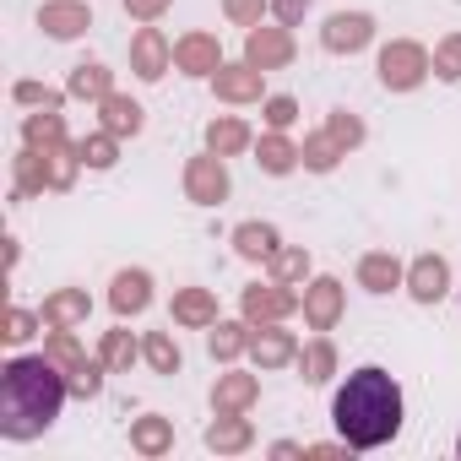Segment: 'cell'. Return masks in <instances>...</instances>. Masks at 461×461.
Instances as JSON below:
<instances>
[{
    "instance_id": "74e56055",
    "label": "cell",
    "mask_w": 461,
    "mask_h": 461,
    "mask_svg": "<svg viewBox=\"0 0 461 461\" xmlns=\"http://www.w3.org/2000/svg\"><path fill=\"white\" fill-rule=\"evenodd\" d=\"M222 12L234 28H261V17L272 12V0H222Z\"/></svg>"
},
{
    "instance_id": "b9f144b4",
    "label": "cell",
    "mask_w": 461,
    "mask_h": 461,
    "mask_svg": "<svg viewBox=\"0 0 461 461\" xmlns=\"http://www.w3.org/2000/svg\"><path fill=\"white\" fill-rule=\"evenodd\" d=\"M125 12H131L136 23H158V17L168 12V0H125Z\"/></svg>"
},
{
    "instance_id": "ffe728a7",
    "label": "cell",
    "mask_w": 461,
    "mask_h": 461,
    "mask_svg": "<svg viewBox=\"0 0 461 461\" xmlns=\"http://www.w3.org/2000/svg\"><path fill=\"white\" fill-rule=\"evenodd\" d=\"M131 450H136V456H168V450H174V423L158 418V412L136 418V423H131Z\"/></svg>"
},
{
    "instance_id": "bcb514c9",
    "label": "cell",
    "mask_w": 461,
    "mask_h": 461,
    "mask_svg": "<svg viewBox=\"0 0 461 461\" xmlns=\"http://www.w3.org/2000/svg\"><path fill=\"white\" fill-rule=\"evenodd\" d=\"M456 456H461V439H456Z\"/></svg>"
},
{
    "instance_id": "8992f818",
    "label": "cell",
    "mask_w": 461,
    "mask_h": 461,
    "mask_svg": "<svg viewBox=\"0 0 461 461\" xmlns=\"http://www.w3.org/2000/svg\"><path fill=\"white\" fill-rule=\"evenodd\" d=\"M240 310H245V321L250 326H267V321H288L294 310H299V294L288 288V283H256V288H245V299H240Z\"/></svg>"
},
{
    "instance_id": "7a4b0ae2",
    "label": "cell",
    "mask_w": 461,
    "mask_h": 461,
    "mask_svg": "<svg viewBox=\"0 0 461 461\" xmlns=\"http://www.w3.org/2000/svg\"><path fill=\"white\" fill-rule=\"evenodd\" d=\"M331 418L353 450H375V445L396 439V429H402V385L375 364L353 369L348 385L331 396Z\"/></svg>"
},
{
    "instance_id": "ac0fdd59",
    "label": "cell",
    "mask_w": 461,
    "mask_h": 461,
    "mask_svg": "<svg viewBox=\"0 0 461 461\" xmlns=\"http://www.w3.org/2000/svg\"><path fill=\"white\" fill-rule=\"evenodd\" d=\"M358 283H364L369 294H391V288H402V283H407V272H402V261H396V256L369 250V256L358 261Z\"/></svg>"
},
{
    "instance_id": "e0dca14e",
    "label": "cell",
    "mask_w": 461,
    "mask_h": 461,
    "mask_svg": "<svg viewBox=\"0 0 461 461\" xmlns=\"http://www.w3.org/2000/svg\"><path fill=\"white\" fill-rule=\"evenodd\" d=\"M206 445H212L217 456H240V450L256 445V429H250L245 412H217V423L206 429Z\"/></svg>"
},
{
    "instance_id": "603a6c76",
    "label": "cell",
    "mask_w": 461,
    "mask_h": 461,
    "mask_svg": "<svg viewBox=\"0 0 461 461\" xmlns=\"http://www.w3.org/2000/svg\"><path fill=\"white\" fill-rule=\"evenodd\" d=\"M206 147H212L217 158H240V152L250 147V125H245V120H234V114H222V120H212V125H206Z\"/></svg>"
},
{
    "instance_id": "8fae6325",
    "label": "cell",
    "mask_w": 461,
    "mask_h": 461,
    "mask_svg": "<svg viewBox=\"0 0 461 461\" xmlns=\"http://www.w3.org/2000/svg\"><path fill=\"white\" fill-rule=\"evenodd\" d=\"M407 294H412L418 304H439V299L450 294V267H445V256H418V261L407 267Z\"/></svg>"
},
{
    "instance_id": "4dcf8cb0",
    "label": "cell",
    "mask_w": 461,
    "mask_h": 461,
    "mask_svg": "<svg viewBox=\"0 0 461 461\" xmlns=\"http://www.w3.org/2000/svg\"><path fill=\"white\" fill-rule=\"evenodd\" d=\"M299 364H304V380H310V385H326V380L337 375V348H331L326 337H315V342L299 353Z\"/></svg>"
},
{
    "instance_id": "4fadbf2b",
    "label": "cell",
    "mask_w": 461,
    "mask_h": 461,
    "mask_svg": "<svg viewBox=\"0 0 461 461\" xmlns=\"http://www.w3.org/2000/svg\"><path fill=\"white\" fill-rule=\"evenodd\" d=\"M87 315H93V299H87L82 288H55V294L44 299V326H50V331H77Z\"/></svg>"
},
{
    "instance_id": "cb8c5ba5",
    "label": "cell",
    "mask_w": 461,
    "mask_h": 461,
    "mask_svg": "<svg viewBox=\"0 0 461 461\" xmlns=\"http://www.w3.org/2000/svg\"><path fill=\"white\" fill-rule=\"evenodd\" d=\"M98 120H104V131H114V136H136V131H141V104L125 98V93H109V98L98 104Z\"/></svg>"
},
{
    "instance_id": "d4e9b609",
    "label": "cell",
    "mask_w": 461,
    "mask_h": 461,
    "mask_svg": "<svg viewBox=\"0 0 461 461\" xmlns=\"http://www.w3.org/2000/svg\"><path fill=\"white\" fill-rule=\"evenodd\" d=\"M174 321L179 326H217V299L206 288H179L174 294Z\"/></svg>"
},
{
    "instance_id": "4316f807",
    "label": "cell",
    "mask_w": 461,
    "mask_h": 461,
    "mask_svg": "<svg viewBox=\"0 0 461 461\" xmlns=\"http://www.w3.org/2000/svg\"><path fill=\"white\" fill-rule=\"evenodd\" d=\"M256 163H261L267 174H294L304 158H299V147H294L283 131H272V136H261V147H256Z\"/></svg>"
},
{
    "instance_id": "836d02e7",
    "label": "cell",
    "mask_w": 461,
    "mask_h": 461,
    "mask_svg": "<svg viewBox=\"0 0 461 461\" xmlns=\"http://www.w3.org/2000/svg\"><path fill=\"white\" fill-rule=\"evenodd\" d=\"M141 358H147V364H152V369H158V375H179V364H185V358H179V348H174V337H168V331H152V337H147V342H141Z\"/></svg>"
},
{
    "instance_id": "ee69618b",
    "label": "cell",
    "mask_w": 461,
    "mask_h": 461,
    "mask_svg": "<svg viewBox=\"0 0 461 461\" xmlns=\"http://www.w3.org/2000/svg\"><path fill=\"white\" fill-rule=\"evenodd\" d=\"M348 450H353V445L342 439V445H310L304 456H315V461H337V456H348Z\"/></svg>"
},
{
    "instance_id": "3957f363",
    "label": "cell",
    "mask_w": 461,
    "mask_h": 461,
    "mask_svg": "<svg viewBox=\"0 0 461 461\" xmlns=\"http://www.w3.org/2000/svg\"><path fill=\"white\" fill-rule=\"evenodd\" d=\"M429 71H434V60H429V50L412 44V39H396V44L380 50V82H385L391 93H412Z\"/></svg>"
},
{
    "instance_id": "f546056e",
    "label": "cell",
    "mask_w": 461,
    "mask_h": 461,
    "mask_svg": "<svg viewBox=\"0 0 461 461\" xmlns=\"http://www.w3.org/2000/svg\"><path fill=\"white\" fill-rule=\"evenodd\" d=\"M39 190H50V163L39 147H23L17 152V195H39Z\"/></svg>"
},
{
    "instance_id": "8d00e7d4",
    "label": "cell",
    "mask_w": 461,
    "mask_h": 461,
    "mask_svg": "<svg viewBox=\"0 0 461 461\" xmlns=\"http://www.w3.org/2000/svg\"><path fill=\"white\" fill-rule=\"evenodd\" d=\"M434 77L439 82H461V33H445L434 44Z\"/></svg>"
},
{
    "instance_id": "d6986e66",
    "label": "cell",
    "mask_w": 461,
    "mask_h": 461,
    "mask_svg": "<svg viewBox=\"0 0 461 461\" xmlns=\"http://www.w3.org/2000/svg\"><path fill=\"white\" fill-rule=\"evenodd\" d=\"M109 304H114V315H141L152 304V277L147 272H120L114 288H109Z\"/></svg>"
},
{
    "instance_id": "ab89813d",
    "label": "cell",
    "mask_w": 461,
    "mask_h": 461,
    "mask_svg": "<svg viewBox=\"0 0 461 461\" xmlns=\"http://www.w3.org/2000/svg\"><path fill=\"white\" fill-rule=\"evenodd\" d=\"M39 321H44V315H28V310H6V326H0V337H6V342L17 348V342H28V337H33V326H39Z\"/></svg>"
},
{
    "instance_id": "1f68e13d",
    "label": "cell",
    "mask_w": 461,
    "mask_h": 461,
    "mask_svg": "<svg viewBox=\"0 0 461 461\" xmlns=\"http://www.w3.org/2000/svg\"><path fill=\"white\" fill-rule=\"evenodd\" d=\"M77 152H82L87 168H114V158H120V136H114V131H93V136L77 141Z\"/></svg>"
},
{
    "instance_id": "e575fe53",
    "label": "cell",
    "mask_w": 461,
    "mask_h": 461,
    "mask_svg": "<svg viewBox=\"0 0 461 461\" xmlns=\"http://www.w3.org/2000/svg\"><path fill=\"white\" fill-rule=\"evenodd\" d=\"M299 158H304V168H315V174H331V168H337V158H342V147H337V141L321 131V136H304Z\"/></svg>"
},
{
    "instance_id": "d6a6232c",
    "label": "cell",
    "mask_w": 461,
    "mask_h": 461,
    "mask_svg": "<svg viewBox=\"0 0 461 461\" xmlns=\"http://www.w3.org/2000/svg\"><path fill=\"white\" fill-rule=\"evenodd\" d=\"M304 277H310V250H304V245H283V250L272 256V283H288V288H294V283H304Z\"/></svg>"
},
{
    "instance_id": "5b68a950",
    "label": "cell",
    "mask_w": 461,
    "mask_h": 461,
    "mask_svg": "<svg viewBox=\"0 0 461 461\" xmlns=\"http://www.w3.org/2000/svg\"><path fill=\"white\" fill-rule=\"evenodd\" d=\"M369 39H375V17L369 12H331L326 28H321V44L331 55H358Z\"/></svg>"
},
{
    "instance_id": "44dd1931",
    "label": "cell",
    "mask_w": 461,
    "mask_h": 461,
    "mask_svg": "<svg viewBox=\"0 0 461 461\" xmlns=\"http://www.w3.org/2000/svg\"><path fill=\"white\" fill-rule=\"evenodd\" d=\"M234 250H240L245 261H272V256L283 250V240H277L272 222H240V228H234Z\"/></svg>"
},
{
    "instance_id": "7bdbcfd3",
    "label": "cell",
    "mask_w": 461,
    "mask_h": 461,
    "mask_svg": "<svg viewBox=\"0 0 461 461\" xmlns=\"http://www.w3.org/2000/svg\"><path fill=\"white\" fill-rule=\"evenodd\" d=\"M272 12H277V23H283V28H294V23L310 12V0H272Z\"/></svg>"
},
{
    "instance_id": "d590c367",
    "label": "cell",
    "mask_w": 461,
    "mask_h": 461,
    "mask_svg": "<svg viewBox=\"0 0 461 461\" xmlns=\"http://www.w3.org/2000/svg\"><path fill=\"white\" fill-rule=\"evenodd\" d=\"M326 136H331L342 152H353V147L364 141V120H358V114H348V109H331V120H326Z\"/></svg>"
},
{
    "instance_id": "83f0119b",
    "label": "cell",
    "mask_w": 461,
    "mask_h": 461,
    "mask_svg": "<svg viewBox=\"0 0 461 461\" xmlns=\"http://www.w3.org/2000/svg\"><path fill=\"white\" fill-rule=\"evenodd\" d=\"M66 93H71V98H93V104H104V98L114 93V77H109V66H98V60H93V66H77L71 82H66Z\"/></svg>"
},
{
    "instance_id": "9a60e30c",
    "label": "cell",
    "mask_w": 461,
    "mask_h": 461,
    "mask_svg": "<svg viewBox=\"0 0 461 461\" xmlns=\"http://www.w3.org/2000/svg\"><path fill=\"white\" fill-rule=\"evenodd\" d=\"M39 28L50 39H82L93 28V12L82 6V0H50V6L39 12Z\"/></svg>"
},
{
    "instance_id": "30bf717a",
    "label": "cell",
    "mask_w": 461,
    "mask_h": 461,
    "mask_svg": "<svg viewBox=\"0 0 461 461\" xmlns=\"http://www.w3.org/2000/svg\"><path fill=\"white\" fill-rule=\"evenodd\" d=\"M174 66H179L185 77H217V71H222V50H217L212 33H185V39L174 44Z\"/></svg>"
},
{
    "instance_id": "52a82bcc",
    "label": "cell",
    "mask_w": 461,
    "mask_h": 461,
    "mask_svg": "<svg viewBox=\"0 0 461 461\" xmlns=\"http://www.w3.org/2000/svg\"><path fill=\"white\" fill-rule=\"evenodd\" d=\"M245 60H250L256 71H283V66L294 60V33H288V28H250Z\"/></svg>"
},
{
    "instance_id": "484cf974",
    "label": "cell",
    "mask_w": 461,
    "mask_h": 461,
    "mask_svg": "<svg viewBox=\"0 0 461 461\" xmlns=\"http://www.w3.org/2000/svg\"><path fill=\"white\" fill-rule=\"evenodd\" d=\"M23 141H28V147H39V152L66 147V120H60V109H39V114H28Z\"/></svg>"
},
{
    "instance_id": "9c48e42d",
    "label": "cell",
    "mask_w": 461,
    "mask_h": 461,
    "mask_svg": "<svg viewBox=\"0 0 461 461\" xmlns=\"http://www.w3.org/2000/svg\"><path fill=\"white\" fill-rule=\"evenodd\" d=\"M168 60H174L168 39H163L158 28H136V39H131V71H136L141 82H158V77L168 71Z\"/></svg>"
},
{
    "instance_id": "f35d334b",
    "label": "cell",
    "mask_w": 461,
    "mask_h": 461,
    "mask_svg": "<svg viewBox=\"0 0 461 461\" xmlns=\"http://www.w3.org/2000/svg\"><path fill=\"white\" fill-rule=\"evenodd\" d=\"M12 98H17V104H28V109H60V98H66V93H55V87H44V82H17V87H12Z\"/></svg>"
},
{
    "instance_id": "6da1fadb",
    "label": "cell",
    "mask_w": 461,
    "mask_h": 461,
    "mask_svg": "<svg viewBox=\"0 0 461 461\" xmlns=\"http://www.w3.org/2000/svg\"><path fill=\"white\" fill-rule=\"evenodd\" d=\"M71 396L60 364L50 358H12L0 369V434L6 439H33L60 418V402Z\"/></svg>"
},
{
    "instance_id": "60d3db41",
    "label": "cell",
    "mask_w": 461,
    "mask_h": 461,
    "mask_svg": "<svg viewBox=\"0 0 461 461\" xmlns=\"http://www.w3.org/2000/svg\"><path fill=\"white\" fill-rule=\"evenodd\" d=\"M294 120H299V104H294V98H283V93L267 98V125H272V131H288Z\"/></svg>"
},
{
    "instance_id": "5bb4252c",
    "label": "cell",
    "mask_w": 461,
    "mask_h": 461,
    "mask_svg": "<svg viewBox=\"0 0 461 461\" xmlns=\"http://www.w3.org/2000/svg\"><path fill=\"white\" fill-rule=\"evenodd\" d=\"M250 358L261 369H283L299 358V342H294V331H277V321H267L261 331H250Z\"/></svg>"
},
{
    "instance_id": "f1b7e54d",
    "label": "cell",
    "mask_w": 461,
    "mask_h": 461,
    "mask_svg": "<svg viewBox=\"0 0 461 461\" xmlns=\"http://www.w3.org/2000/svg\"><path fill=\"white\" fill-rule=\"evenodd\" d=\"M98 358H104V369H109V375H131V364L141 358V342H136L131 331H104Z\"/></svg>"
},
{
    "instance_id": "2e32d148",
    "label": "cell",
    "mask_w": 461,
    "mask_h": 461,
    "mask_svg": "<svg viewBox=\"0 0 461 461\" xmlns=\"http://www.w3.org/2000/svg\"><path fill=\"white\" fill-rule=\"evenodd\" d=\"M261 77H267V71H256L250 60H240V66H222V71L212 77V87H217L222 104H256V98H261Z\"/></svg>"
},
{
    "instance_id": "277c9868",
    "label": "cell",
    "mask_w": 461,
    "mask_h": 461,
    "mask_svg": "<svg viewBox=\"0 0 461 461\" xmlns=\"http://www.w3.org/2000/svg\"><path fill=\"white\" fill-rule=\"evenodd\" d=\"M185 195L195 201V206H217V201H228V168H222V158L206 147V158H190L185 163Z\"/></svg>"
},
{
    "instance_id": "ba28073f",
    "label": "cell",
    "mask_w": 461,
    "mask_h": 461,
    "mask_svg": "<svg viewBox=\"0 0 461 461\" xmlns=\"http://www.w3.org/2000/svg\"><path fill=\"white\" fill-rule=\"evenodd\" d=\"M342 283L337 277H315L310 288H304V321H310V331H331L337 321H342Z\"/></svg>"
},
{
    "instance_id": "f6af8a7d",
    "label": "cell",
    "mask_w": 461,
    "mask_h": 461,
    "mask_svg": "<svg viewBox=\"0 0 461 461\" xmlns=\"http://www.w3.org/2000/svg\"><path fill=\"white\" fill-rule=\"evenodd\" d=\"M272 456H277V461H294V456H304V450H299V445H288V439H277V445H272Z\"/></svg>"
},
{
    "instance_id": "7402d4cb",
    "label": "cell",
    "mask_w": 461,
    "mask_h": 461,
    "mask_svg": "<svg viewBox=\"0 0 461 461\" xmlns=\"http://www.w3.org/2000/svg\"><path fill=\"white\" fill-rule=\"evenodd\" d=\"M206 348H212L217 364H234L240 353H250V321H217L212 337H206Z\"/></svg>"
},
{
    "instance_id": "7c38bea8",
    "label": "cell",
    "mask_w": 461,
    "mask_h": 461,
    "mask_svg": "<svg viewBox=\"0 0 461 461\" xmlns=\"http://www.w3.org/2000/svg\"><path fill=\"white\" fill-rule=\"evenodd\" d=\"M256 396H261V380H256V375L228 369V375H217V385H212V412H250Z\"/></svg>"
}]
</instances>
